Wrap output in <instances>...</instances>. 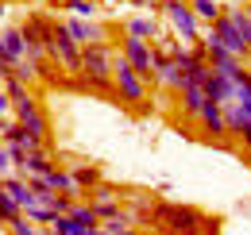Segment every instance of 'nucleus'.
<instances>
[{"instance_id": "f257e3e1", "label": "nucleus", "mask_w": 251, "mask_h": 235, "mask_svg": "<svg viewBox=\"0 0 251 235\" xmlns=\"http://www.w3.org/2000/svg\"><path fill=\"white\" fill-rule=\"evenodd\" d=\"M151 224H158V228H166L174 235H217L220 232L217 216H205V212L186 208V205H162V201H155Z\"/></svg>"}, {"instance_id": "f03ea898", "label": "nucleus", "mask_w": 251, "mask_h": 235, "mask_svg": "<svg viewBox=\"0 0 251 235\" xmlns=\"http://www.w3.org/2000/svg\"><path fill=\"white\" fill-rule=\"evenodd\" d=\"M112 85H116V96L124 104H147V73L131 70L127 58L112 62Z\"/></svg>"}, {"instance_id": "7ed1b4c3", "label": "nucleus", "mask_w": 251, "mask_h": 235, "mask_svg": "<svg viewBox=\"0 0 251 235\" xmlns=\"http://www.w3.org/2000/svg\"><path fill=\"white\" fill-rule=\"evenodd\" d=\"M50 58L58 62L66 73H81V43L66 31V24H54V35H50Z\"/></svg>"}, {"instance_id": "20e7f679", "label": "nucleus", "mask_w": 251, "mask_h": 235, "mask_svg": "<svg viewBox=\"0 0 251 235\" xmlns=\"http://www.w3.org/2000/svg\"><path fill=\"white\" fill-rule=\"evenodd\" d=\"M158 8L170 16V24L178 27V35L186 39V43H197L201 39V20H197V12L189 8V0H158Z\"/></svg>"}, {"instance_id": "39448f33", "label": "nucleus", "mask_w": 251, "mask_h": 235, "mask_svg": "<svg viewBox=\"0 0 251 235\" xmlns=\"http://www.w3.org/2000/svg\"><path fill=\"white\" fill-rule=\"evenodd\" d=\"M50 35H54V24L47 20V16H27V24H24V39H27V54L35 62L50 58Z\"/></svg>"}, {"instance_id": "423d86ee", "label": "nucleus", "mask_w": 251, "mask_h": 235, "mask_svg": "<svg viewBox=\"0 0 251 235\" xmlns=\"http://www.w3.org/2000/svg\"><path fill=\"white\" fill-rule=\"evenodd\" d=\"M12 104H16V112H12V116L20 119V123H24L27 131H31L35 139L50 143V123H47V112H43V108L35 104V96H31V93H27V96H20V100H12Z\"/></svg>"}, {"instance_id": "0eeeda50", "label": "nucleus", "mask_w": 251, "mask_h": 235, "mask_svg": "<svg viewBox=\"0 0 251 235\" xmlns=\"http://www.w3.org/2000/svg\"><path fill=\"white\" fill-rule=\"evenodd\" d=\"M81 73H89V77H112V47L108 43L81 47Z\"/></svg>"}, {"instance_id": "6e6552de", "label": "nucleus", "mask_w": 251, "mask_h": 235, "mask_svg": "<svg viewBox=\"0 0 251 235\" xmlns=\"http://www.w3.org/2000/svg\"><path fill=\"white\" fill-rule=\"evenodd\" d=\"M209 31L217 35L220 43H224V50H232V54H240V58H248V54H251L248 43H244V35H240V31H236V24L228 20V12H224L220 20H213V24H209Z\"/></svg>"}, {"instance_id": "1a4fd4ad", "label": "nucleus", "mask_w": 251, "mask_h": 235, "mask_svg": "<svg viewBox=\"0 0 251 235\" xmlns=\"http://www.w3.org/2000/svg\"><path fill=\"white\" fill-rule=\"evenodd\" d=\"M120 58H127L131 70H139V73H151V43L147 39H135V35H124Z\"/></svg>"}, {"instance_id": "9d476101", "label": "nucleus", "mask_w": 251, "mask_h": 235, "mask_svg": "<svg viewBox=\"0 0 251 235\" xmlns=\"http://www.w3.org/2000/svg\"><path fill=\"white\" fill-rule=\"evenodd\" d=\"M197 123L205 127V135H209V139H224V135H228V119H224V104H217V100H209V104L201 108V116H197Z\"/></svg>"}, {"instance_id": "9b49d317", "label": "nucleus", "mask_w": 251, "mask_h": 235, "mask_svg": "<svg viewBox=\"0 0 251 235\" xmlns=\"http://www.w3.org/2000/svg\"><path fill=\"white\" fill-rule=\"evenodd\" d=\"M205 96L209 100H217V104H236V96H240V85L232 81V77H224L213 70V77L205 81Z\"/></svg>"}, {"instance_id": "f8f14e48", "label": "nucleus", "mask_w": 251, "mask_h": 235, "mask_svg": "<svg viewBox=\"0 0 251 235\" xmlns=\"http://www.w3.org/2000/svg\"><path fill=\"white\" fill-rule=\"evenodd\" d=\"M16 170H20L24 177H31V174H43V177H47L50 170H54V154H50V147L27 150V154H24V162H20Z\"/></svg>"}, {"instance_id": "ddd939ff", "label": "nucleus", "mask_w": 251, "mask_h": 235, "mask_svg": "<svg viewBox=\"0 0 251 235\" xmlns=\"http://www.w3.org/2000/svg\"><path fill=\"white\" fill-rule=\"evenodd\" d=\"M66 31L81 43V47H89V43H104V27L100 24H93V20H77V16H70V20H62Z\"/></svg>"}, {"instance_id": "4468645a", "label": "nucleus", "mask_w": 251, "mask_h": 235, "mask_svg": "<svg viewBox=\"0 0 251 235\" xmlns=\"http://www.w3.org/2000/svg\"><path fill=\"white\" fill-rule=\"evenodd\" d=\"M0 43H4V58L12 62V66L27 58V39H24V27H4V31H0Z\"/></svg>"}, {"instance_id": "2eb2a0df", "label": "nucleus", "mask_w": 251, "mask_h": 235, "mask_svg": "<svg viewBox=\"0 0 251 235\" xmlns=\"http://www.w3.org/2000/svg\"><path fill=\"white\" fill-rule=\"evenodd\" d=\"M178 96H182V112H186V116H201V108H205V104H209V96H205V85H186L182 89V93H178Z\"/></svg>"}, {"instance_id": "dca6fc26", "label": "nucleus", "mask_w": 251, "mask_h": 235, "mask_svg": "<svg viewBox=\"0 0 251 235\" xmlns=\"http://www.w3.org/2000/svg\"><path fill=\"white\" fill-rule=\"evenodd\" d=\"M47 181H50L58 193H70V197H77V193H81V189H77V181H74V170H58V166H54V170L47 174Z\"/></svg>"}, {"instance_id": "f3484780", "label": "nucleus", "mask_w": 251, "mask_h": 235, "mask_svg": "<svg viewBox=\"0 0 251 235\" xmlns=\"http://www.w3.org/2000/svg\"><path fill=\"white\" fill-rule=\"evenodd\" d=\"M127 35H135V39H158L162 31H158V24H151V20H143V16H135V20H127L124 24Z\"/></svg>"}, {"instance_id": "a211bd4d", "label": "nucleus", "mask_w": 251, "mask_h": 235, "mask_svg": "<svg viewBox=\"0 0 251 235\" xmlns=\"http://www.w3.org/2000/svg\"><path fill=\"white\" fill-rule=\"evenodd\" d=\"M66 216H70V220H77L81 228H97V224H100V216H97V208H93V205H81V201H74V208H70Z\"/></svg>"}, {"instance_id": "6ab92c4d", "label": "nucleus", "mask_w": 251, "mask_h": 235, "mask_svg": "<svg viewBox=\"0 0 251 235\" xmlns=\"http://www.w3.org/2000/svg\"><path fill=\"white\" fill-rule=\"evenodd\" d=\"M24 216H27L31 224H39V228H50V224L58 220V212L50 205H31V208H24Z\"/></svg>"}, {"instance_id": "aec40b11", "label": "nucleus", "mask_w": 251, "mask_h": 235, "mask_svg": "<svg viewBox=\"0 0 251 235\" xmlns=\"http://www.w3.org/2000/svg\"><path fill=\"white\" fill-rule=\"evenodd\" d=\"M20 216H24L20 201H16L12 193H4V189H0V224H12V220H20Z\"/></svg>"}, {"instance_id": "412c9836", "label": "nucleus", "mask_w": 251, "mask_h": 235, "mask_svg": "<svg viewBox=\"0 0 251 235\" xmlns=\"http://www.w3.org/2000/svg\"><path fill=\"white\" fill-rule=\"evenodd\" d=\"M189 8H193V12H197V20H205V24H213V20L224 16L217 0H189Z\"/></svg>"}, {"instance_id": "4be33fe9", "label": "nucleus", "mask_w": 251, "mask_h": 235, "mask_svg": "<svg viewBox=\"0 0 251 235\" xmlns=\"http://www.w3.org/2000/svg\"><path fill=\"white\" fill-rule=\"evenodd\" d=\"M74 181H77V189H93V185H100V170L97 166H74Z\"/></svg>"}, {"instance_id": "5701e85b", "label": "nucleus", "mask_w": 251, "mask_h": 235, "mask_svg": "<svg viewBox=\"0 0 251 235\" xmlns=\"http://www.w3.org/2000/svg\"><path fill=\"white\" fill-rule=\"evenodd\" d=\"M228 20L236 24V31L244 35V43H248V50H251V16H248V8H236V12H228Z\"/></svg>"}, {"instance_id": "b1692460", "label": "nucleus", "mask_w": 251, "mask_h": 235, "mask_svg": "<svg viewBox=\"0 0 251 235\" xmlns=\"http://www.w3.org/2000/svg\"><path fill=\"white\" fill-rule=\"evenodd\" d=\"M4 228H8V235H47V228L31 224L27 216H20V220H12V224H4Z\"/></svg>"}, {"instance_id": "393cba45", "label": "nucleus", "mask_w": 251, "mask_h": 235, "mask_svg": "<svg viewBox=\"0 0 251 235\" xmlns=\"http://www.w3.org/2000/svg\"><path fill=\"white\" fill-rule=\"evenodd\" d=\"M89 197H93V205H104V201H120V189L116 185H108V181H100L89 189Z\"/></svg>"}, {"instance_id": "a878e982", "label": "nucleus", "mask_w": 251, "mask_h": 235, "mask_svg": "<svg viewBox=\"0 0 251 235\" xmlns=\"http://www.w3.org/2000/svg\"><path fill=\"white\" fill-rule=\"evenodd\" d=\"M66 12H74V16H97V4L93 0H66Z\"/></svg>"}, {"instance_id": "bb28decb", "label": "nucleus", "mask_w": 251, "mask_h": 235, "mask_svg": "<svg viewBox=\"0 0 251 235\" xmlns=\"http://www.w3.org/2000/svg\"><path fill=\"white\" fill-rule=\"evenodd\" d=\"M12 166H16V154H12V147H8V143H0V177L12 174Z\"/></svg>"}, {"instance_id": "cd10ccee", "label": "nucleus", "mask_w": 251, "mask_h": 235, "mask_svg": "<svg viewBox=\"0 0 251 235\" xmlns=\"http://www.w3.org/2000/svg\"><path fill=\"white\" fill-rule=\"evenodd\" d=\"M8 112H16V104H12L8 93H0V123H8Z\"/></svg>"}, {"instance_id": "c85d7f7f", "label": "nucleus", "mask_w": 251, "mask_h": 235, "mask_svg": "<svg viewBox=\"0 0 251 235\" xmlns=\"http://www.w3.org/2000/svg\"><path fill=\"white\" fill-rule=\"evenodd\" d=\"M236 85H240V96H236V100H251V73H244Z\"/></svg>"}, {"instance_id": "c756f323", "label": "nucleus", "mask_w": 251, "mask_h": 235, "mask_svg": "<svg viewBox=\"0 0 251 235\" xmlns=\"http://www.w3.org/2000/svg\"><path fill=\"white\" fill-rule=\"evenodd\" d=\"M100 235H139V228H116V232H108V228H100Z\"/></svg>"}, {"instance_id": "7c9ffc66", "label": "nucleus", "mask_w": 251, "mask_h": 235, "mask_svg": "<svg viewBox=\"0 0 251 235\" xmlns=\"http://www.w3.org/2000/svg\"><path fill=\"white\" fill-rule=\"evenodd\" d=\"M240 139H244V147L251 150V123H248V127H244V131H240Z\"/></svg>"}, {"instance_id": "2f4dec72", "label": "nucleus", "mask_w": 251, "mask_h": 235, "mask_svg": "<svg viewBox=\"0 0 251 235\" xmlns=\"http://www.w3.org/2000/svg\"><path fill=\"white\" fill-rule=\"evenodd\" d=\"M236 104H244V112H248V119H251V100H236Z\"/></svg>"}, {"instance_id": "473e14b6", "label": "nucleus", "mask_w": 251, "mask_h": 235, "mask_svg": "<svg viewBox=\"0 0 251 235\" xmlns=\"http://www.w3.org/2000/svg\"><path fill=\"white\" fill-rule=\"evenodd\" d=\"M155 235H174V232H166V228H158V232H155Z\"/></svg>"}, {"instance_id": "72a5a7b5", "label": "nucleus", "mask_w": 251, "mask_h": 235, "mask_svg": "<svg viewBox=\"0 0 251 235\" xmlns=\"http://www.w3.org/2000/svg\"><path fill=\"white\" fill-rule=\"evenodd\" d=\"M0 16H4V0H0Z\"/></svg>"}, {"instance_id": "f704fd0d", "label": "nucleus", "mask_w": 251, "mask_h": 235, "mask_svg": "<svg viewBox=\"0 0 251 235\" xmlns=\"http://www.w3.org/2000/svg\"><path fill=\"white\" fill-rule=\"evenodd\" d=\"M228 4H244V0H228Z\"/></svg>"}, {"instance_id": "c9c22d12", "label": "nucleus", "mask_w": 251, "mask_h": 235, "mask_svg": "<svg viewBox=\"0 0 251 235\" xmlns=\"http://www.w3.org/2000/svg\"><path fill=\"white\" fill-rule=\"evenodd\" d=\"M248 16H251V4H248Z\"/></svg>"}, {"instance_id": "e433bc0d", "label": "nucleus", "mask_w": 251, "mask_h": 235, "mask_svg": "<svg viewBox=\"0 0 251 235\" xmlns=\"http://www.w3.org/2000/svg\"><path fill=\"white\" fill-rule=\"evenodd\" d=\"M47 235H54V232H47Z\"/></svg>"}]
</instances>
